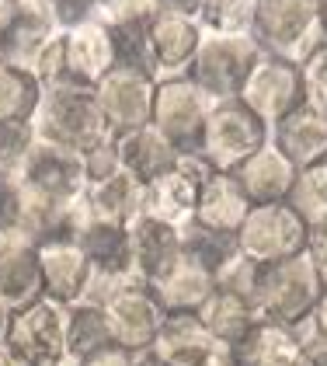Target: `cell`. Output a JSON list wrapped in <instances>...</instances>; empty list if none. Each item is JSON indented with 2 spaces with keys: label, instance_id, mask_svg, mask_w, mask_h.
<instances>
[{
  "label": "cell",
  "instance_id": "26",
  "mask_svg": "<svg viewBox=\"0 0 327 366\" xmlns=\"http://www.w3.org/2000/svg\"><path fill=\"white\" fill-rule=\"evenodd\" d=\"M150 290L157 293L164 314H198L206 307V300L216 293V276L185 254L178 262V269L171 276H164L157 286H150Z\"/></svg>",
  "mask_w": 327,
  "mask_h": 366
},
{
  "label": "cell",
  "instance_id": "30",
  "mask_svg": "<svg viewBox=\"0 0 327 366\" xmlns=\"http://www.w3.org/2000/svg\"><path fill=\"white\" fill-rule=\"evenodd\" d=\"M115 345L109 332V317L98 300H81L66 307V356L84 363L87 356Z\"/></svg>",
  "mask_w": 327,
  "mask_h": 366
},
{
  "label": "cell",
  "instance_id": "18",
  "mask_svg": "<svg viewBox=\"0 0 327 366\" xmlns=\"http://www.w3.org/2000/svg\"><path fill=\"white\" fill-rule=\"evenodd\" d=\"M272 143L296 168L327 157V102L306 91L300 105L272 126Z\"/></svg>",
  "mask_w": 327,
  "mask_h": 366
},
{
  "label": "cell",
  "instance_id": "50",
  "mask_svg": "<svg viewBox=\"0 0 327 366\" xmlns=\"http://www.w3.org/2000/svg\"><path fill=\"white\" fill-rule=\"evenodd\" d=\"M321 35H324V42H327V0H321Z\"/></svg>",
  "mask_w": 327,
  "mask_h": 366
},
{
  "label": "cell",
  "instance_id": "36",
  "mask_svg": "<svg viewBox=\"0 0 327 366\" xmlns=\"http://www.w3.org/2000/svg\"><path fill=\"white\" fill-rule=\"evenodd\" d=\"M84 161V174H87V185H98V182H105L111 174H119L122 171V154H119V140L115 137H105V140H98L87 154L81 157Z\"/></svg>",
  "mask_w": 327,
  "mask_h": 366
},
{
  "label": "cell",
  "instance_id": "16",
  "mask_svg": "<svg viewBox=\"0 0 327 366\" xmlns=\"http://www.w3.org/2000/svg\"><path fill=\"white\" fill-rule=\"evenodd\" d=\"M202 25L198 18L164 11L157 7L150 18V56H154V77H181L191 70V59L202 46Z\"/></svg>",
  "mask_w": 327,
  "mask_h": 366
},
{
  "label": "cell",
  "instance_id": "40",
  "mask_svg": "<svg viewBox=\"0 0 327 366\" xmlns=\"http://www.w3.org/2000/svg\"><path fill=\"white\" fill-rule=\"evenodd\" d=\"M306 224H310V234H306V258L321 269V276H324V282H327V209L306 217Z\"/></svg>",
  "mask_w": 327,
  "mask_h": 366
},
{
  "label": "cell",
  "instance_id": "29",
  "mask_svg": "<svg viewBox=\"0 0 327 366\" xmlns=\"http://www.w3.org/2000/svg\"><path fill=\"white\" fill-rule=\"evenodd\" d=\"M198 317H202L206 332L213 335V342L219 349H233L254 328V321H258L254 304L247 297H241V293H233V290H223V286H216V293L206 300V307L198 310Z\"/></svg>",
  "mask_w": 327,
  "mask_h": 366
},
{
  "label": "cell",
  "instance_id": "27",
  "mask_svg": "<svg viewBox=\"0 0 327 366\" xmlns=\"http://www.w3.org/2000/svg\"><path fill=\"white\" fill-rule=\"evenodd\" d=\"M87 206H91V217H98V220L129 227L146 209V185L122 168L119 174H111L98 185H87Z\"/></svg>",
  "mask_w": 327,
  "mask_h": 366
},
{
  "label": "cell",
  "instance_id": "34",
  "mask_svg": "<svg viewBox=\"0 0 327 366\" xmlns=\"http://www.w3.org/2000/svg\"><path fill=\"white\" fill-rule=\"evenodd\" d=\"M251 18H254V0H206L198 25L202 31L216 35H251Z\"/></svg>",
  "mask_w": 327,
  "mask_h": 366
},
{
  "label": "cell",
  "instance_id": "21",
  "mask_svg": "<svg viewBox=\"0 0 327 366\" xmlns=\"http://www.w3.org/2000/svg\"><path fill=\"white\" fill-rule=\"evenodd\" d=\"M233 178L241 182L244 196L251 199V206H268V202H293L296 182H300V168L275 147H261L247 164L233 171Z\"/></svg>",
  "mask_w": 327,
  "mask_h": 366
},
{
  "label": "cell",
  "instance_id": "6",
  "mask_svg": "<svg viewBox=\"0 0 327 366\" xmlns=\"http://www.w3.org/2000/svg\"><path fill=\"white\" fill-rule=\"evenodd\" d=\"M261 49L251 35H216L206 31L202 46L191 59L188 77L209 102H230L241 94L251 66L258 63Z\"/></svg>",
  "mask_w": 327,
  "mask_h": 366
},
{
  "label": "cell",
  "instance_id": "22",
  "mask_svg": "<svg viewBox=\"0 0 327 366\" xmlns=\"http://www.w3.org/2000/svg\"><path fill=\"white\" fill-rule=\"evenodd\" d=\"M66 39V81L98 87L115 70V46L101 18H91L77 29L63 31Z\"/></svg>",
  "mask_w": 327,
  "mask_h": 366
},
{
  "label": "cell",
  "instance_id": "12",
  "mask_svg": "<svg viewBox=\"0 0 327 366\" xmlns=\"http://www.w3.org/2000/svg\"><path fill=\"white\" fill-rule=\"evenodd\" d=\"M31 196L46 199V202H74L87 196V174H84L81 154H70L53 143H35V150L28 154V164L18 178Z\"/></svg>",
  "mask_w": 327,
  "mask_h": 366
},
{
  "label": "cell",
  "instance_id": "4",
  "mask_svg": "<svg viewBox=\"0 0 327 366\" xmlns=\"http://www.w3.org/2000/svg\"><path fill=\"white\" fill-rule=\"evenodd\" d=\"M268 143H272V129L241 98H230V102H213L198 140V157L213 171L233 174Z\"/></svg>",
  "mask_w": 327,
  "mask_h": 366
},
{
  "label": "cell",
  "instance_id": "15",
  "mask_svg": "<svg viewBox=\"0 0 327 366\" xmlns=\"http://www.w3.org/2000/svg\"><path fill=\"white\" fill-rule=\"evenodd\" d=\"M49 0H14L7 25L0 29V59L21 70H35V59L59 35Z\"/></svg>",
  "mask_w": 327,
  "mask_h": 366
},
{
  "label": "cell",
  "instance_id": "20",
  "mask_svg": "<svg viewBox=\"0 0 327 366\" xmlns=\"http://www.w3.org/2000/svg\"><path fill=\"white\" fill-rule=\"evenodd\" d=\"M42 297L39 244L25 234H0V304L28 307Z\"/></svg>",
  "mask_w": 327,
  "mask_h": 366
},
{
  "label": "cell",
  "instance_id": "17",
  "mask_svg": "<svg viewBox=\"0 0 327 366\" xmlns=\"http://www.w3.org/2000/svg\"><path fill=\"white\" fill-rule=\"evenodd\" d=\"M129 258H133V280L157 286L185 258L181 230L143 213L139 220L129 224Z\"/></svg>",
  "mask_w": 327,
  "mask_h": 366
},
{
  "label": "cell",
  "instance_id": "13",
  "mask_svg": "<svg viewBox=\"0 0 327 366\" xmlns=\"http://www.w3.org/2000/svg\"><path fill=\"white\" fill-rule=\"evenodd\" d=\"M213 174V168L198 157V154H181L178 168L171 174L157 178L154 185H146V217L161 220L171 227H188L195 217V202H198V189L202 182Z\"/></svg>",
  "mask_w": 327,
  "mask_h": 366
},
{
  "label": "cell",
  "instance_id": "35",
  "mask_svg": "<svg viewBox=\"0 0 327 366\" xmlns=\"http://www.w3.org/2000/svg\"><path fill=\"white\" fill-rule=\"evenodd\" d=\"M293 206L300 209L303 217H313V213H324L327 209V157L300 168V182H296V192H293Z\"/></svg>",
  "mask_w": 327,
  "mask_h": 366
},
{
  "label": "cell",
  "instance_id": "37",
  "mask_svg": "<svg viewBox=\"0 0 327 366\" xmlns=\"http://www.w3.org/2000/svg\"><path fill=\"white\" fill-rule=\"evenodd\" d=\"M258 276H261V265H254L251 258H244V254L237 252L223 269H219L216 276V286H223V290H233V293H241V297H254V286H258Z\"/></svg>",
  "mask_w": 327,
  "mask_h": 366
},
{
  "label": "cell",
  "instance_id": "28",
  "mask_svg": "<svg viewBox=\"0 0 327 366\" xmlns=\"http://www.w3.org/2000/svg\"><path fill=\"white\" fill-rule=\"evenodd\" d=\"M119 154H122V168L129 171L136 182H143V185H154L157 178L171 174V171L178 168V161H181V154L174 150V143L164 140L154 126L122 137L119 140Z\"/></svg>",
  "mask_w": 327,
  "mask_h": 366
},
{
  "label": "cell",
  "instance_id": "2",
  "mask_svg": "<svg viewBox=\"0 0 327 366\" xmlns=\"http://www.w3.org/2000/svg\"><path fill=\"white\" fill-rule=\"evenodd\" d=\"M324 286L327 282L321 269L306 254H300L278 265H261L251 304H254L258 321H272L282 328H303L310 310L317 307Z\"/></svg>",
  "mask_w": 327,
  "mask_h": 366
},
{
  "label": "cell",
  "instance_id": "51",
  "mask_svg": "<svg viewBox=\"0 0 327 366\" xmlns=\"http://www.w3.org/2000/svg\"><path fill=\"white\" fill-rule=\"evenodd\" d=\"M136 366H161V363H157L150 352H143V356H136Z\"/></svg>",
  "mask_w": 327,
  "mask_h": 366
},
{
  "label": "cell",
  "instance_id": "38",
  "mask_svg": "<svg viewBox=\"0 0 327 366\" xmlns=\"http://www.w3.org/2000/svg\"><path fill=\"white\" fill-rule=\"evenodd\" d=\"M25 189L21 182H0V234H21Z\"/></svg>",
  "mask_w": 327,
  "mask_h": 366
},
{
  "label": "cell",
  "instance_id": "10",
  "mask_svg": "<svg viewBox=\"0 0 327 366\" xmlns=\"http://www.w3.org/2000/svg\"><path fill=\"white\" fill-rule=\"evenodd\" d=\"M303 94H306V81H303L300 63L272 56V53H261L258 63L251 66V74H247V81L237 98L272 129L278 119H286L300 105Z\"/></svg>",
  "mask_w": 327,
  "mask_h": 366
},
{
  "label": "cell",
  "instance_id": "5",
  "mask_svg": "<svg viewBox=\"0 0 327 366\" xmlns=\"http://www.w3.org/2000/svg\"><path fill=\"white\" fill-rule=\"evenodd\" d=\"M306 234L310 224L293 202H268V206H251L233 241L237 252L254 265H278L306 254Z\"/></svg>",
  "mask_w": 327,
  "mask_h": 366
},
{
  "label": "cell",
  "instance_id": "1",
  "mask_svg": "<svg viewBox=\"0 0 327 366\" xmlns=\"http://www.w3.org/2000/svg\"><path fill=\"white\" fill-rule=\"evenodd\" d=\"M35 126V137L42 143H53L63 147L70 154H87L98 140H105V122H101V109H98V98H94V87L74 84V81H63L56 87L42 91V102H39V112L31 119Z\"/></svg>",
  "mask_w": 327,
  "mask_h": 366
},
{
  "label": "cell",
  "instance_id": "39",
  "mask_svg": "<svg viewBox=\"0 0 327 366\" xmlns=\"http://www.w3.org/2000/svg\"><path fill=\"white\" fill-rule=\"evenodd\" d=\"M49 7H53L56 25L66 31L84 25V21H91V18H98L101 0H49Z\"/></svg>",
  "mask_w": 327,
  "mask_h": 366
},
{
  "label": "cell",
  "instance_id": "9",
  "mask_svg": "<svg viewBox=\"0 0 327 366\" xmlns=\"http://www.w3.org/2000/svg\"><path fill=\"white\" fill-rule=\"evenodd\" d=\"M7 349H14L28 366H56L66 360V307L39 297L28 307L11 310Z\"/></svg>",
  "mask_w": 327,
  "mask_h": 366
},
{
  "label": "cell",
  "instance_id": "46",
  "mask_svg": "<svg viewBox=\"0 0 327 366\" xmlns=\"http://www.w3.org/2000/svg\"><path fill=\"white\" fill-rule=\"evenodd\" d=\"M202 366H237V360L230 356V349H216V352H213Z\"/></svg>",
  "mask_w": 327,
  "mask_h": 366
},
{
  "label": "cell",
  "instance_id": "19",
  "mask_svg": "<svg viewBox=\"0 0 327 366\" xmlns=\"http://www.w3.org/2000/svg\"><path fill=\"white\" fill-rule=\"evenodd\" d=\"M247 213H251V199L244 196L241 182L233 174L213 171L202 182V189H198L191 227H198L206 234H219V237H237V230L244 227Z\"/></svg>",
  "mask_w": 327,
  "mask_h": 366
},
{
  "label": "cell",
  "instance_id": "8",
  "mask_svg": "<svg viewBox=\"0 0 327 366\" xmlns=\"http://www.w3.org/2000/svg\"><path fill=\"white\" fill-rule=\"evenodd\" d=\"M105 317H109V332H111V342L129 349V352H150L154 338L161 332L164 325V307L157 300V293L139 280H126L119 286H111L109 293L98 300Z\"/></svg>",
  "mask_w": 327,
  "mask_h": 366
},
{
  "label": "cell",
  "instance_id": "47",
  "mask_svg": "<svg viewBox=\"0 0 327 366\" xmlns=\"http://www.w3.org/2000/svg\"><path fill=\"white\" fill-rule=\"evenodd\" d=\"M0 366H28V363L18 356V352H14V349H7V345L0 342Z\"/></svg>",
  "mask_w": 327,
  "mask_h": 366
},
{
  "label": "cell",
  "instance_id": "52",
  "mask_svg": "<svg viewBox=\"0 0 327 366\" xmlns=\"http://www.w3.org/2000/svg\"><path fill=\"white\" fill-rule=\"evenodd\" d=\"M56 366H81V363H77V360H70V356H66V360H63V363H56Z\"/></svg>",
  "mask_w": 327,
  "mask_h": 366
},
{
  "label": "cell",
  "instance_id": "32",
  "mask_svg": "<svg viewBox=\"0 0 327 366\" xmlns=\"http://www.w3.org/2000/svg\"><path fill=\"white\" fill-rule=\"evenodd\" d=\"M154 18V14H150ZM150 18H111L105 29L115 46V66L136 70L154 77V56H150Z\"/></svg>",
  "mask_w": 327,
  "mask_h": 366
},
{
  "label": "cell",
  "instance_id": "23",
  "mask_svg": "<svg viewBox=\"0 0 327 366\" xmlns=\"http://www.w3.org/2000/svg\"><path fill=\"white\" fill-rule=\"evenodd\" d=\"M77 244L84 248L94 282H122L133 280V258H129V227L111 224L91 217L84 230L77 234Z\"/></svg>",
  "mask_w": 327,
  "mask_h": 366
},
{
  "label": "cell",
  "instance_id": "41",
  "mask_svg": "<svg viewBox=\"0 0 327 366\" xmlns=\"http://www.w3.org/2000/svg\"><path fill=\"white\" fill-rule=\"evenodd\" d=\"M303 81H306L310 94H317L321 102H327V42L303 63Z\"/></svg>",
  "mask_w": 327,
  "mask_h": 366
},
{
  "label": "cell",
  "instance_id": "49",
  "mask_svg": "<svg viewBox=\"0 0 327 366\" xmlns=\"http://www.w3.org/2000/svg\"><path fill=\"white\" fill-rule=\"evenodd\" d=\"M11 11H14V0H0V29L7 25V18H11Z\"/></svg>",
  "mask_w": 327,
  "mask_h": 366
},
{
  "label": "cell",
  "instance_id": "48",
  "mask_svg": "<svg viewBox=\"0 0 327 366\" xmlns=\"http://www.w3.org/2000/svg\"><path fill=\"white\" fill-rule=\"evenodd\" d=\"M7 325H11V307H7V304H0V342L7 338Z\"/></svg>",
  "mask_w": 327,
  "mask_h": 366
},
{
  "label": "cell",
  "instance_id": "53",
  "mask_svg": "<svg viewBox=\"0 0 327 366\" xmlns=\"http://www.w3.org/2000/svg\"><path fill=\"white\" fill-rule=\"evenodd\" d=\"M101 4H109V0H101Z\"/></svg>",
  "mask_w": 327,
  "mask_h": 366
},
{
  "label": "cell",
  "instance_id": "44",
  "mask_svg": "<svg viewBox=\"0 0 327 366\" xmlns=\"http://www.w3.org/2000/svg\"><path fill=\"white\" fill-rule=\"evenodd\" d=\"M164 11H178V14H188V18H198L202 14V4L206 0H154Z\"/></svg>",
  "mask_w": 327,
  "mask_h": 366
},
{
  "label": "cell",
  "instance_id": "3",
  "mask_svg": "<svg viewBox=\"0 0 327 366\" xmlns=\"http://www.w3.org/2000/svg\"><path fill=\"white\" fill-rule=\"evenodd\" d=\"M251 39L261 53L306 63L321 46V0H254Z\"/></svg>",
  "mask_w": 327,
  "mask_h": 366
},
{
  "label": "cell",
  "instance_id": "24",
  "mask_svg": "<svg viewBox=\"0 0 327 366\" xmlns=\"http://www.w3.org/2000/svg\"><path fill=\"white\" fill-rule=\"evenodd\" d=\"M216 349L219 345L198 314H167L150 345V356L161 366H202Z\"/></svg>",
  "mask_w": 327,
  "mask_h": 366
},
{
  "label": "cell",
  "instance_id": "25",
  "mask_svg": "<svg viewBox=\"0 0 327 366\" xmlns=\"http://www.w3.org/2000/svg\"><path fill=\"white\" fill-rule=\"evenodd\" d=\"M230 356L237 366H300L303 338L296 328L254 321V328L230 349Z\"/></svg>",
  "mask_w": 327,
  "mask_h": 366
},
{
  "label": "cell",
  "instance_id": "43",
  "mask_svg": "<svg viewBox=\"0 0 327 366\" xmlns=\"http://www.w3.org/2000/svg\"><path fill=\"white\" fill-rule=\"evenodd\" d=\"M81 366H136V352H129L122 345H109V349L87 356Z\"/></svg>",
  "mask_w": 327,
  "mask_h": 366
},
{
  "label": "cell",
  "instance_id": "7",
  "mask_svg": "<svg viewBox=\"0 0 327 366\" xmlns=\"http://www.w3.org/2000/svg\"><path fill=\"white\" fill-rule=\"evenodd\" d=\"M209 109H213V102L195 87L188 74L164 77V81H157V91H154L150 126L167 143H174L178 154H198V140H202Z\"/></svg>",
  "mask_w": 327,
  "mask_h": 366
},
{
  "label": "cell",
  "instance_id": "45",
  "mask_svg": "<svg viewBox=\"0 0 327 366\" xmlns=\"http://www.w3.org/2000/svg\"><path fill=\"white\" fill-rule=\"evenodd\" d=\"M300 366H327V345H317V342H303Z\"/></svg>",
  "mask_w": 327,
  "mask_h": 366
},
{
  "label": "cell",
  "instance_id": "14",
  "mask_svg": "<svg viewBox=\"0 0 327 366\" xmlns=\"http://www.w3.org/2000/svg\"><path fill=\"white\" fill-rule=\"evenodd\" d=\"M39 272H42V297L59 307H74L91 297L94 269L77 241H42L39 244Z\"/></svg>",
  "mask_w": 327,
  "mask_h": 366
},
{
  "label": "cell",
  "instance_id": "42",
  "mask_svg": "<svg viewBox=\"0 0 327 366\" xmlns=\"http://www.w3.org/2000/svg\"><path fill=\"white\" fill-rule=\"evenodd\" d=\"M296 332H300L303 342L327 345V286H324V293H321V300H317V307L310 310L306 325H303V328H296Z\"/></svg>",
  "mask_w": 327,
  "mask_h": 366
},
{
  "label": "cell",
  "instance_id": "31",
  "mask_svg": "<svg viewBox=\"0 0 327 366\" xmlns=\"http://www.w3.org/2000/svg\"><path fill=\"white\" fill-rule=\"evenodd\" d=\"M39 77L31 70L11 66L0 59V122H31L42 102Z\"/></svg>",
  "mask_w": 327,
  "mask_h": 366
},
{
  "label": "cell",
  "instance_id": "11",
  "mask_svg": "<svg viewBox=\"0 0 327 366\" xmlns=\"http://www.w3.org/2000/svg\"><path fill=\"white\" fill-rule=\"evenodd\" d=\"M154 91H157V77L115 66L109 77L94 87L105 133L122 140L129 133L146 129L150 119H154Z\"/></svg>",
  "mask_w": 327,
  "mask_h": 366
},
{
  "label": "cell",
  "instance_id": "33",
  "mask_svg": "<svg viewBox=\"0 0 327 366\" xmlns=\"http://www.w3.org/2000/svg\"><path fill=\"white\" fill-rule=\"evenodd\" d=\"M35 126L31 122H0V182H18L35 150Z\"/></svg>",
  "mask_w": 327,
  "mask_h": 366
}]
</instances>
